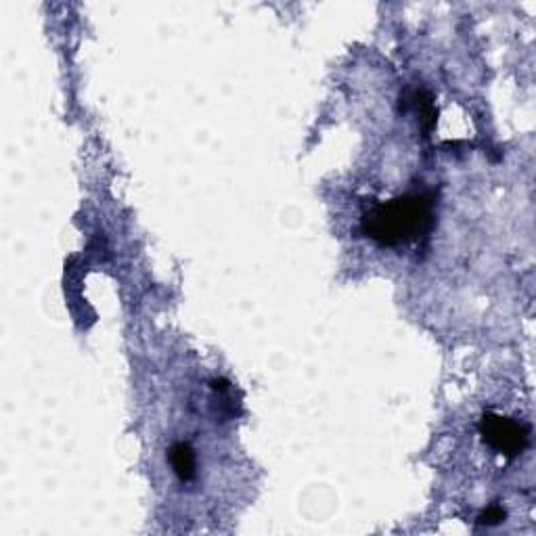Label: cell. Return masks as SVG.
Segmentation results:
<instances>
[{
    "instance_id": "4",
    "label": "cell",
    "mask_w": 536,
    "mask_h": 536,
    "mask_svg": "<svg viewBox=\"0 0 536 536\" xmlns=\"http://www.w3.org/2000/svg\"><path fill=\"white\" fill-rule=\"evenodd\" d=\"M503 520H505V511H503L501 507H497V505L488 507V509L482 513V516H480V524H482V526H495V524H499V522H503Z\"/></svg>"
},
{
    "instance_id": "3",
    "label": "cell",
    "mask_w": 536,
    "mask_h": 536,
    "mask_svg": "<svg viewBox=\"0 0 536 536\" xmlns=\"http://www.w3.org/2000/svg\"><path fill=\"white\" fill-rule=\"evenodd\" d=\"M172 472L181 482H191L197 476V457L189 442H174L168 451Z\"/></svg>"
},
{
    "instance_id": "1",
    "label": "cell",
    "mask_w": 536,
    "mask_h": 536,
    "mask_svg": "<svg viewBox=\"0 0 536 536\" xmlns=\"http://www.w3.org/2000/svg\"><path fill=\"white\" fill-rule=\"evenodd\" d=\"M434 208L428 195H402L377 204L363 218V233L382 245L411 243L432 227Z\"/></svg>"
},
{
    "instance_id": "2",
    "label": "cell",
    "mask_w": 536,
    "mask_h": 536,
    "mask_svg": "<svg viewBox=\"0 0 536 536\" xmlns=\"http://www.w3.org/2000/svg\"><path fill=\"white\" fill-rule=\"evenodd\" d=\"M478 430L490 449L509 459L522 455L530 440L528 426L499 413H484L478 423Z\"/></svg>"
}]
</instances>
